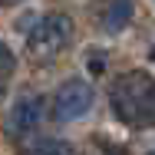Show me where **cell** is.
Instances as JSON below:
<instances>
[{
    "instance_id": "cell-3",
    "label": "cell",
    "mask_w": 155,
    "mask_h": 155,
    "mask_svg": "<svg viewBox=\"0 0 155 155\" xmlns=\"http://www.w3.org/2000/svg\"><path fill=\"white\" fill-rule=\"evenodd\" d=\"M93 102H96L93 83H86V79H66L56 89V96H53V119L56 122H76V119L89 116Z\"/></svg>"
},
{
    "instance_id": "cell-10",
    "label": "cell",
    "mask_w": 155,
    "mask_h": 155,
    "mask_svg": "<svg viewBox=\"0 0 155 155\" xmlns=\"http://www.w3.org/2000/svg\"><path fill=\"white\" fill-rule=\"evenodd\" d=\"M152 155H155V152H152Z\"/></svg>"
},
{
    "instance_id": "cell-8",
    "label": "cell",
    "mask_w": 155,
    "mask_h": 155,
    "mask_svg": "<svg viewBox=\"0 0 155 155\" xmlns=\"http://www.w3.org/2000/svg\"><path fill=\"white\" fill-rule=\"evenodd\" d=\"M0 3H3V7H13V3H20V0H0Z\"/></svg>"
},
{
    "instance_id": "cell-5",
    "label": "cell",
    "mask_w": 155,
    "mask_h": 155,
    "mask_svg": "<svg viewBox=\"0 0 155 155\" xmlns=\"http://www.w3.org/2000/svg\"><path fill=\"white\" fill-rule=\"evenodd\" d=\"M20 155H76V149L63 139H50V135H27L20 139Z\"/></svg>"
},
{
    "instance_id": "cell-2",
    "label": "cell",
    "mask_w": 155,
    "mask_h": 155,
    "mask_svg": "<svg viewBox=\"0 0 155 155\" xmlns=\"http://www.w3.org/2000/svg\"><path fill=\"white\" fill-rule=\"evenodd\" d=\"M69 40H73V20L66 13H46L27 33V53L40 63H50L69 46Z\"/></svg>"
},
{
    "instance_id": "cell-6",
    "label": "cell",
    "mask_w": 155,
    "mask_h": 155,
    "mask_svg": "<svg viewBox=\"0 0 155 155\" xmlns=\"http://www.w3.org/2000/svg\"><path fill=\"white\" fill-rule=\"evenodd\" d=\"M132 13H135L132 0H112L106 7V13H102V30L106 33H122L132 23Z\"/></svg>"
},
{
    "instance_id": "cell-7",
    "label": "cell",
    "mask_w": 155,
    "mask_h": 155,
    "mask_svg": "<svg viewBox=\"0 0 155 155\" xmlns=\"http://www.w3.org/2000/svg\"><path fill=\"white\" fill-rule=\"evenodd\" d=\"M13 66H17V60H13L10 46L0 40V76H10V73H13Z\"/></svg>"
},
{
    "instance_id": "cell-9",
    "label": "cell",
    "mask_w": 155,
    "mask_h": 155,
    "mask_svg": "<svg viewBox=\"0 0 155 155\" xmlns=\"http://www.w3.org/2000/svg\"><path fill=\"white\" fill-rule=\"evenodd\" d=\"M152 56H155V43H152Z\"/></svg>"
},
{
    "instance_id": "cell-1",
    "label": "cell",
    "mask_w": 155,
    "mask_h": 155,
    "mask_svg": "<svg viewBox=\"0 0 155 155\" xmlns=\"http://www.w3.org/2000/svg\"><path fill=\"white\" fill-rule=\"evenodd\" d=\"M109 102L119 122L132 129L155 125V79L145 69H129L122 76H116L109 89Z\"/></svg>"
},
{
    "instance_id": "cell-4",
    "label": "cell",
    "mask_w": 155,
    "mask_h": 155,
    "mask_svg": "<svg viewBox=\"0 0 155 155\" xmlns=\"http://www.w3.org/2000/svg\"><path fill=\"white\" fill-rule=\"evenodd\" d=\"M43 112H46V99H43V96H33V93L20 96V99L10 106V112H7V135H10V139L30 135L33 129L40 125Z\"/></svg>"
}]
</instances>
